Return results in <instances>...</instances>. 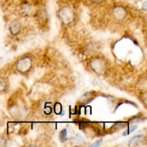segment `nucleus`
Segmentation results:
<instances>
[{
  "label": "nucleus",
  "mask_w": 147,
  "mask_h": 147,
  "mask_svg": "<svg viewBox=\"0 0 147 147\" xmlns=\"http://www.w3.org/2000/svg\"><path fill=\"white\" fill-rule=\"evenodd\" d=\"M32 64V62L31 58L30 57L25 56V57L20 58L17 61V64H16V67L20 73H24L29 71V70L31 68Z\"/></svg>",
  "instance_id": "obj_2"
},
{
  "label": "nucleus",
  "mask_w": 147,
  "mask_h": 147,
  "mask_svg": "<svg viewBox=\"0 0 147 147\" xmlns=\"http://www.w3.org/2000/svg\"><path fill=\"white\" fill-rule=\"evenodd\" d=\"M137 127H138L137 125H134V126H131V127L130 129H128V130H126L124 132H123V136H127L128 135L131 134L133 133L134 131H136V129H137Z\"/></svg>",
  "instance_id": "obj_9"
},
{
  "label": "nucleus",
  "mask_w": 147,
  "mask_h": 147,
  "mask_svg": "<svg viewBox=\"0 0 147 147\" xmlns=\"http://www.w3.org/2000/svg\"><path fill=\"white\" fill-rule=\"evenodd\" d=\"M102 143V139H100V140L97 141V142H96L95 143H93V144H91V146L93 147H98L100 146V144H101Z\"/></svg>",
  "instance_id": "obj_11"
},
{
  "label": "nucleus",
  "mask_w": 147,
  "mask_h": 147,
  "mask_svg": "<svg viewBox=\"0 0 147 147\" xmlns=\"http://www.w3.org/2000/svg\"><path fill=\"white\" fill-rule=\"evenodd\" d=\"M144 141V135H137L135 136L129 141V146H136L142 144Z\"/></svg>",
  "instance_id": "obj_6"
},
{
  "label": "nucleus",
  "mask_w": 147,
  "mask_h": 147,
  "mask_svg": "<svg viewBox=\"0 0 147 147\" xmlns=\"http://www.w3.org/2000/svg\"><path fill=\"white\" fill-rule=\"evenodd\" d=\"M59 17L62 22L64 24H69L74 19V12L73 9L70 7H63L59 11Z\"/></svg>",
  "instance_id": "obj_1"
},
{
  "label": "nucleus",
  "mask_w": 147,
  "mask_h": 147,
  "mask_svg": "<svg viewBox=\"0 0 147 147\" xmlns=\"http://www.w3.org/2000/svg\"><path fill=\"white\" fill-rule=\"evenodd\" d=\"M113 15L117 20L121 21L126 18L127 15V11L126 9L122 6H116L113 9Z\"/></svg>",
  "instance_id": "obj_4"
},
{
  "label": "nucleus",
  "mask_w": 147,
  "mask_h": 147,
  "mask_svg": "<svg viewBox=\"0 0 147 147\" xmlns=\"http://www.w3.org/2000/svg\"><path fill=\"white\" fill-rule=\"evenodd\" d=\"M90 67L96 73L101 74L106 69V64L100 58H95L90 62Z\"/></svg>",
  "instance_id": "obj_3"
},
{
  "label": "nucleus",
  "mask_w": 147,
  "mask_h": 147,
  "mask_svg": "<svg viewBox=\"0 0 147 147\" xmlns=\"http://www.w3.org/2000/svg\"><path fill=\"white\" fill-rule=\"evenodd\" d=\"M7 82H6L5 79L2 77H0V93L4 91L7 88Z\"/></svg>",
  "instance_id": "obj_8"
},
{
  "label": "nucleus",
  "mask_w": 147,
  "mask_h": 147,
  "mask_svg": "<svg viewBox=\"0 0 147 147\" xmlns=\"http://www.w3.org/2000/svg\"><path fill=\"white\" fill-rule=\"evenodd\" d=\"M90 1L93 3H96V4H99V3H101L103 0H90Z\"/></svg>",
  "instance_id": "obj_12"
},
{
  "label": "nucleus",
  "mask_w": 147,
  "mask_h": 147,
  "mask_svg": "<svg viewBox=\"0 0 147 147\" xmlns=\"http://www.w3.org/2000/svg\"><path fill=\"white\" fill-rule=\"evenodd\" d=\"M67 131L66 129H63L60 132V135H59V138H60V142L64 143V142H66L67 140Z\"/></svg>",
  "instance_id": "obj_7"
},
{
  "label": "nucleus",
  "mask_w": 147,
  "mask_h": 147,
  "mask_svg": "<svg viewBox=\"0 0 147 147\" xmlns=\"http://www.w3.org/2000/svg\"><path fill=\"white\" fill-rule=\"evenodd\" d=\"M7 146V140L4 136H0V146Z\"/></svg>",
  "instance_id": "obj_10"
},
{
  "label": "nucleus",
  "mask_w": 147,
  "mask_h": 147,
  "mask_svg": "<svg viewBox=\"0 0 147 147\" xmlns=\"http://www.w3.org/2000/svg\"><path fill=\"white\" fill-rule=\"evenodd\" d=\"M9 30L10 33L13 35H17L21 31V24L17 20H14L11 22L9 26Z\"/></svg>",
  "instance_id": "obj_5"
}]
</instances>
